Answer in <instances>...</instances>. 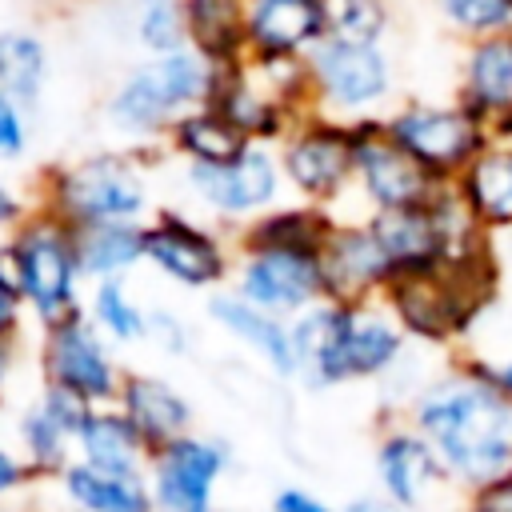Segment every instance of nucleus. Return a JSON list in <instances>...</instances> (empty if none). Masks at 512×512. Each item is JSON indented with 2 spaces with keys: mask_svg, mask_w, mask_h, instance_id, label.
Instances as JSON below:
<instances>
[{
  "mask_svg": "<svg viewBox=\"0 0 512 512\" xmlns=\"http://www.w3.org/2000/svg\"><path fill=\"white\" fill-rule=\"evenodd\" d=\"M88 408L92 404H84L80 396L56 384H44L40 400L16 416V444L36 480H56L76 460V432Z\"/></svg>",
  "mask_w": 512,
  "mask_h": 512,
  "instance_id": "19",
  "label": "nucleus"
},
{
  "mask_svg": "<svg viewBox=\"0 0 512 512\" xmlns=\"http://www.w3.org/2000/svg\"><path fill=\"white\" fill-rule=\"evenodd\" d=\"M148 264L176 288L188 292H220L232 284L236 260L220 232L204 228L196 216L180 208H156L148 216Z\"/></svg>",
  "mask_w": 512,
  "mask_h": 512,
  "instance_id": "12",
  "label": "nucleus"
},
{
  "mask_svg": "<svg viewBox=\"0 0 512 512\" xmlns=\"http://www.w3.org/2000/svg\"><path fill=\"white\" fill-rule=\"evenodd\" d=\"M76 232V260L88 284L128 280L136 264L148 260V228L144 224H92Z\"/></svg>",
  "mask_w": 512,
  "mask_h": 512,
  "instance_id": "28",
  "label": "nucleus"
},
{
  "mask_svg": "<svg viewBox=\"0 0 512 512\" xmlns=\"http://www.w3.org/2000/svg\"><path fill=\"white\" fill-rule=\"evenodd\" d=\"M148 340L168 356H184L192 348V324L172 308H148Z\"/></svg>",
  "mask_w": 512,
  "mask_h": 512,
  "instance_id": "37",
  "label": "nucleus"
},
{
  "mask_svg": "<svg viewBox=\"0 0 512 512\" xmlns=\"http://www.w3.org/2000/svg\"><path fill=\"white\" fill-rule=\"evenodd\" d=\"M232 468V448L220 436L188 432L148 460V492L156 512H216V488Z\"/></svg>",
  "mask_w": 512,
  "mask_h": 512,
  "instance_id": "16",
  "label": "nucleus"
},
{
  "mask_svg": "<svg viewBox=\"0 0 512 512\" xmlns=\"http://www.w3.org/2000/svg\"><path fill=\"white\" fill-rule=\"evenodd\" d=\"M476 356H480V352H476ZM480 360L488 364V372L496 376V384L512 396V344H508V348H500V352H492V356H480Z\"/></svg>",
  "mask_w": 512,
  "mask_h": 512,
  "instance_id": "44",
  "label": "nucleus"
},
{
  "mask_svg": "<svg viewBox=\"0 0 512 512\" xmlns=\"http://www.w3.org/2000/svg\"><path fill=\"white\" fill-rule=\"evenodd\" d=\"M4 244H8L16 284L24 292V304L40 324V332L84 312L88 296L80 292L84 272L76 260V232L64 220H56L44 208H32V216Z\"/></svg>",
  "mask_w": 512,
  "mask_h": 512,
  "instance_id": "7",
  "label": "nucleus"
},
{
  "mask_svg": "<svg viewBox=\"0 0 512 512\" xmlns=\"http://www.w3.org/2000/svg\"><path fill=\"white\" fill-rule=\"evenodd\" d=\"M504 280L508 272L500 244L484 240L428 272L396 276L380 300L416 348L456 356L472 348V336L500 308Z\"/></svg>",
  "mask_w": 512,
  "mask_h": 512,
  "instance_id": "2",
  "label": "nucleus"
},
{
  "mask_svg": "<svg viewBox=\"0 0 512 512\" xmlns=\"http://www.w3.org/2000/svg\"><path fill=\"white\" fill-rule=\"evenodd\" d=\"M364 220L392 264V280L428 272V268L492 240L488 232H480V224L472 220V212L464 208V200L456 196L452 184H444L424 204L396 208V212H372Z\"/></svg>",
  "mask_w": 512,
  "mask_h": 512,
  "instance_id": "8",
  "label": "nucleus"
},
{
  "mask_svg": "<svg viewBox=\"0 0 512 512\" xmlns=\"http://www.w3.org/2000/svg\"><path fill=\"white\" fill-rule=\"evenodd\" d=\"M396 28L392 0H332V32L352 44H388Z\"/></svg>",
  "mask_w": 512,
  "mask_h": 512,
  "instance_id": "35",
  "label": "nucleus"
},
{
  "mask_svg": "<svg viewBox=\"0 0 512 512\" xmlns=\"http://www.w3.org/2000/svg\"><path fill=\"white\" fill-rule=\"evenodd\" d=\"M496 244H500V256H504V272L512 276V236H500Z\"/></svg>",
  "mask_w": 512,
  "mask_h": 512,
  "instance_id": "46",
  "label": "nucleus"
},
{
  "mask_svg": "<svg viewBox=\"0 0 512 512\" xmlns=\"http://www.w3.org/2000/svg\"><path fill=\"white\" fill-rule=\"evenodd\" d=\"M344 512H404V508L392 504L380 488H364V492H356L352 500H344Z\"/></svg>",
  "mask_w": 512,
  "mask_h": 512,
  "instance_id": "43",
  "label": "nucleus"
},
{
  "mask_svg": "<svg viewBox=\"0 0 512 512\" xmlns=\"http://www.w3.org/2000/svg\"><path fill=\"white\" fill-rule=\"evenodd\" d=\"M276 156L296 200L340 216V204L356 184V124L332 120L324 112H304L276 144Z\"/></svg>",
  "mask_w": 512,
  "mask_h": 512,
  "instance_id": "10",
  "label": "nucleus"
},
{
  "mask_svg": "<svg viewBox=\"0 0 512 512\" xmlns=\"http://www.w3.org/2000/svg\"><path fill=\"white\" fill-rule=\"evenodd\" d=\"M232 292L280 320H296L300 312L328 300L324 264L308 252H240Z\"/></svg>",
  "mask_w": 512,
  "mask_h": 512,
  "instance_id": "17",
  "label": "nucleus"
},
{
  "mask_svg": "<svg viewBox=\"0 0 512 512\" xmlns=\"http://www.w3.org/2000/svg\"><path fill=\"white\" fill-rule=\"evenodd\" d=\"M28 216H32V212H28V200L16 192V184H12V180H4V176H0V232H8V236H12Z\"/></svg>",
  "mask_w": 512,
  "mask_h": 512,
  "instance_id": "42",
  "label": "nucleus"
},
{
  "mask_svg": "<svg viewBox=\"0 0 512 512\" xmlns=\"http://www.w3.org/2000/svg\"><path fill=\"white\" fill-rule=\"evenodd\" d=\"M56 488L72 512H156L148 476H112L72 460L56 476Z\"/></svg>",
  "mask_w": 512,
  "mask_h": 512,
  "instance_id": "27",
  "label": "nucleus"
},
{
  "mask_svg": "<svg viewBox=\"0 0 512 512\" xmlns=\"http://www.w3.org/2000/svg\"><path fill=\"white\" fill-rule=\"evenodd\" d=\"M440 24L460 40V44H476V40H492L512 32V0H432Z\"/></svg>",
  "mask_w": 512,
  "mask_h": 512,
  "instance_id": "34",
  "label": "nucleus"
},
{
  "mask_svg": "<svg viewBox=\"0 0 512 512\" xmlns=\"http://www.w3.org/2000/svg\"><path fill=\"white\" fill-rule=\"evenodd\" d=\"M88 320L100 328V336L108 344H144L148 340V308L132 296L128 280H104L88 288L84 300Z\"/></svg>",
  "mask_w": 512,
  "mask_h": 512,
  "instance_id": "32",
  "label": "nucleus"
},
{
  "mask_svg": "<svg viewBox=\"0 0 512 512\" xmlns=\"http://www.w3.org/2000/svg\"><path fill=\"white\" fill-rule=\"evenodd\" d=\"M216 64L204 60L196 48L172 56H144L132 64L104 100V120L116 136L144 148L152 140H168L176 120L204 108L216 88Z\"/></svg>",
  "mask_w": 512,
  "mask_h": 512,
  "instance_id": "4",
  "label": "nucleus"
},
{
  "mask_svg": "<svg viewBox=\"0 0 512 512\" xmlns=\"http://www.w3.org/2000/svg\"><path fill=\"white\" fill-rule=\"evenodd\" d=\"M28 480H36L32 468H28V460H24L16 448L0 444V504H4L12 492H20Z\"/></svg>",
  "mask_w": 512,
  "mask_h": 512,
  "instance_id": "41",
  "label": "nucleus"
},
{
  "mask_svg": "<svg viewBox=\"0 0 512 512\" xmlns=\"http://www.w3.org/2000/svg\"><path fill=\"white\" fill-rule=\"evenodd\" d=\"M456 196L492 240L512 236V136H492V144L452 180Z\"/></svg>",
  "mask_w": 512,
  "mask_h": 512,
  "instance_id": "24",
  "label": "nucleus"
},
{
  "mask_svg": "<svg viewBox=\"0 0 512 512\" xmlns=\"http://www.w3.org/2000/svg\"><path fill=\"white\" fill-rule=\"evenodd\" d=\"M132 40L144 56H172L192 48L184 0H132Z\"/></svg>",
  "mask_w": 512,
  "mask_h": 512,
  "instance_id": "33",
  "label": "nucleus"
},
{
  "mask_svg": "<svg viewBox=\"0 0 512 512\" xmlns=\"http://www.w3.org/2000/svg\"><path fill=\"white\" fill-rule=\"evenodd\" d=\"M336 212L292 200V204H276L264 216H256L252 224L240 228V252H308L320 256L332 228H336Z\"/></svg>",
  "mask_w": 512,
  "mask_h": 512,
  "instance_id": "26",
  "label": "nucleus"
},
{
  "mask_svg": "<svg viewBox=\"0 0 512 512\" xmlns=\"http://www.w3.org/2000/svg\"><path fill=\"white\" fill-rule=\"evenodd\" d=\"M28 152V112L0 92V164H16Z\"/></svg>",
  "mask_w": 512,
  "mask_h": 512,
  "instance_id": "38",
  "label": "nucleus"
},
{
  "mask_svg": "<svg viewBox=\"0 0 512 512\" xmlns=\"http://www.w3.org/2000/svg\"><path fill=\"white\" fill-rule=\"evenodd\" d=\"M304 72L312 112L332 120H380L400 104V72L388 44H352L328 36L304 56Z\"/></svg>",
  "mask_w": 512,
  "mask_h": 512,
  "instance_id": "6",
  "label": "nucleus"
},
{
  "mask_svg": "<svg viewBox=\"0 0 512 512\" xmlns=\"http://www.w3.org/2000/svg\"><path fill=\"white\" fill-rule=\"evenodd\" d=\"M372 488H380L404 512H440V496L456 492L432 444L404 416H388L376 432Z\"/></svg>",
  "mask_w": 512,
  "mask_h": 512,
  "instance_id": "15",
  "label": "nucleus"
},
{
  "mask_svg": "<svg viewBox=\"0 0 512 512\" xmlns=\"http://www.w3.org/2000/svg\"><path fill=\"white\" fill-rule=\"evenodd\" d=\"M404 420L432 444L460 496L512 468V396L476 352L444 356Z\"/></svg>",
  "mask_w": 512,
  "mask_h": 512,
  "instance_id": "1",
  "label": "nucleus"
},
{
  "mask_svg": "<svg viewBox=\"0 0 512 512\" xmlns=\"http://www.w3.org/2000/svg\"><path fill=\"white\" fill-rule=\"evenodd\" d=\"M384 132L440 184H452L492 144V128L456 96H408L384 116Z\"/></svg>",
  "mask_w": 512,
  "mask_h": 512,
  "instance_id": "9",
  "label": "nucleus"
},
{
  "mask_svg": "<svg viewBox=\"0 0 512 512\" xmlns=\"http://www.w3.org/2000/svg\"><path fill=\"white\" fill-rule=\"evenodd\" d=\"M252 140H244L216 108H196L184 120H176V128L168 132V152L180 156L184 164H220L232 160L248 148Z\"/></svg>",
  "mask_w": 512,
  "mask_h": 512,
  "instance_id": "31",
  "label": "nucleus"
},
{
  "mask_svg": "<svg viewBox=\"0 0 512 512\" xmlns=\"http://www.w3.org/2000/svg\"><path fill=\"white\" fill-rule=\"evenodd\" d=\"M24 292L16 284V272H12V260H8V244L0 240V340H20V328H24Z\"/></svg>",
  "mask_w": 512,
  "mask_h": 512,
  "instance_id": "36",
  "label": "nucleus"
},
{
  "mask_svg": "<svg viewBox=\"0 0 512 512\" xmlns=\"http://www.w3.org/2000/svg\"><path fill=\"white\" fill-rule=\"evenodd\" d=\"M184 188L204 212L244 228L268 208H276L288 184L276 148L248 144L240 156L220 164H184Z\"/></svg>",
  "mask_w": 512,
  "mask_h": 512,
  "instance_id": "11",
  "label": "nucleus"
},
{
  "mask_svg": "<svg viewBox=\"0 0 512 512\" xmlns=\"http://www.w3.org/2000/svg\"><path fill=\"white\" fill-rule=\"evenodd\" d=\"M440 188L444 184L384 132V116L356 124V184H352V196L360 200V216L424 204Z\"/></svg>",
  "mask_w": 512,
  "mask_h": 512,
  "instance_id": "14",
  "label": "nucleus"
},
{
  "mask_svg": "<svg viewBox=\"0 0 512 512\" xmlns=\"http://www.w3.org/2000/svg\"><path fill=\"white\" fill-rule=\"evenodd\" d=\"M48 88V44L40 32L4 28L0 32V92L12 96L24 112L44 100Z\"/></svg>",
  "mask_w": 512,
  "mask_h": 512,
  "instance_id": "30",
  "label": "nucleus"
},
{
  "mask_svg": "<svg viewBox=\"0 0 512 512\" xmlns=\"http://www.w3.org/2000/svg\"><path fill=\"white\" fill-rule=\"evenodd\" d=\"M268 512H344V504H332V500H324L320 492H312L304 484H280L272 492Z\"/></svg>",
  "mask_w": 512,
  "mask_h": 512,
  "instance_id": "40",
  "label": "nucleus"
},
{
  "mask_svg": "<svg viewBox=\"0 0 512 512\" xmlns=\"http://www.w3.org/2000/svg\"><path fill=\"white\" fill-rule=\"evenodd\" d=\"M292 340L308 392L384 384L416 348L384 300H320L292 320Z\"/></svg>",
  "mask_w": 512,
  "mask_h": 512,
  "instance_id": "3",
  "label": "nucleus"
},
{
  "mask_svg": "<svg viewBox=\"0 0 512 512\" xmlns=\"http://www.w3.org/2000/svg\"><path fill=\"white\" fill-rule=\"evenodd\" d=\"M332 32V0H244L252 64H300Z\"/></svg>",
  "mask_w": 512,
  "mask_h": 512,
  "instance_id": "18",
  "label": "nucleus"
},
{
  "mask_svg": "<svg viewBox=\"0 0 512 512\" xmlns=\"http://www.w3.org/2000/svg\"><path fill=\"white\" fill-rule=\"evenodd\" d=\"M208 320L216 328H224L240 348H248L276 380L284 384H300V356H296V340H292V320H280L256 304H248L240 292L220 288L208 296L204 304Z\"/></svg>",
  "mask_w": 512,
  "mask_h": 512,
  "instance_id": "21",
  "label": "nucleus"
},
{
  "mask_svg": "<svg viewBox=\"0 0 512 512\" xmlns=\"http://www.w3.org/2000/svg\"><path fill=\"white\" fill-rule=\"evenodd\" d=\"M464 512H512V468L460 496Z\"/></svg>",
  "mask_w": 512,
  "mask_h": 512,
  "instance_id": "39",
  "label": "nucleus"
},
{
  "mask_svg": "<svg viewBox=\"0 0 512 512\" xmlns=\"http://www.w3.org/2000/svg\"><path fill=\"white\" fill-rule=\"evenodd\" d=\"M116 408L136 424V432L144 436L148 452L180 440L192 432V400L164 376H152V372H124V384H120V396H116Z\"/></svg>",
  "mask_w": 512,
  "mask_h": 512,
  "instance_id": "23",
  "label": "nucleus"
},
{
  "mask_svg": "<svg viewBox=\"0 0 512 512\" xmlns=\"http://www.w3.org/2000/svg\"><path fill=\"white\" fill-rule=\"evenodd\" d=\"M76 460L112 476H148L152 452L136 432V424L116 404H100V408H88L76 432Z\"/></svg>",
  "mask_w": 512,
  "mask_h": 512,
  "instance_id": "25",
  "label": "nucleus"
},
{
  "mask_svg": "<svg viewBox=\"0 0 512 512\" xmlns=\"http://www.w3.org/2000/svg\"><path fill=\"white\" fill-rule=\"evenodd\" d=\"M456 100H464L492 136H512V32L460 48Z\"/></svg>",
  "mask_w": 512,
  "mask_h": 512,
  "instance_id": "22",
  "label": "nucleus"
},
{
  "mask_svg": "<svg viewBox=\"0 0 512 512\" xmlns=\"http://www.w3.org/2000/svg\"><path fill=\"white\" fill-rule=\"evenodd\" d=\"M16 352H20V340H0V388L12 380V368H16Z\"/></svg>",
  "mask_w": 512,
  "mask_h": 512,
  "instance_id": "45",
  "label": "nucleus"
},
{
  "mask_svg": "<svg viewBox=\"0 0 512 512\" xmlns=\"http://www.w3.org/2000/svg\"><path fill=\"white\" fill-rule=\"evenodd\" d=\"M40 372L44 384H56L84 404H116L124 368L112 356V344L100 336V328L88 320V312H76L60 320L56 328H44L40 336Z\"/></svg>",
  "mask_w": 512,
  "mask_h": 512,
  "instance_id": "13",
  "label": "nucleus"
},
{
  "mask_svg": "<svg viewBox=\"0 0 512 512\" xmlns=\"http://www.w3.org/2000/svg\"><path fill=\"white\" fill-rule=\"evenodd\" d=\"M188 40L216 68H236L248 60L244 0H184Z\"/></svg>",
  "mask_w": 512,
  "mask_h": 512,
  "instance_id": "29",
  "label": "nucleus"
},
{
  "mask_svg": "<svg viewBox=\"0 0 512 512\" xmlns=\"http://www.w3.org/2000/svg\"><path fill=\"white\" fill-rule=\"evenodd\" d=\"M320 264H324L328 300H380L384 288L392 284V264L364 216L336 220L320 252Z\"/></svg>",
  "mask_w": 512,
  "mask_h": 512,
  "instance_id": "20",
  "label": "nucleus"
},
{
  "mask_svg": "<svg viewBox=\"0 0 512 512\" xmlns=\"http://www.w3.org/2000/svg\"><path fill=\"white\" fill-rule=\"evenodd\" d=\"M440 512H464V504H452V508H440Z\"/></svg>",
  "mask_w": 512,
  "mask_h": 512,
  "instance_id": "47",
  "label": "nucleus"
},
{
  "mask_svg": "<svg viewBox=\"0 0 512 512\" xmlns=\"http://www.w3.org/2000/svg\"><path fill=\"white\" fill-rule=\"evenodd\" d=\"M156 152L144 148H104L60 164L44 176L40 208L64 220L68 228L92 224H148L152 188H148V160Z\"/></svg>",
  "mask_w": 512,
  "mask_h": 512,
  "instance_id": "5",
  "label": "nucleus"
}]
</instances>
